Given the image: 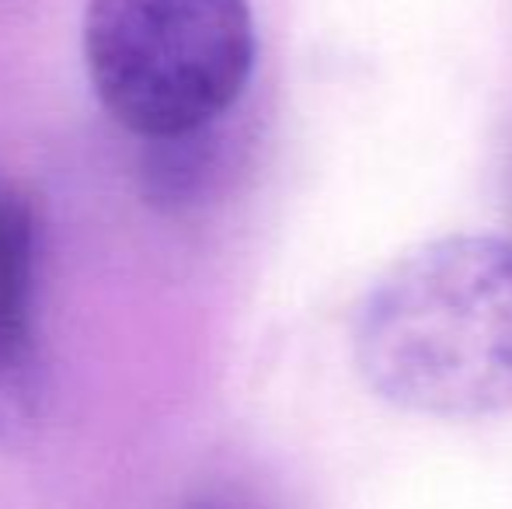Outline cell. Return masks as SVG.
I'll list each match as a JSON object with an SVG mask.
<instances>
[{"mask_svg": "<svg viewBox=\"0 0 512 509\" xmlns=\"http://www.w3.org/2000/svg\"><path fill=\"white\" fill-rule=\"evenodd\" d=\"M356 367L408 412L512 408V241L464 234L394 262L359 311Z\"/></svg>", "mask_w": 512, "mask_h": 509, "instance_id": "1", "label": "cell"}, {"mask_svg": "<svg viewBox=\"0 0 512 509\" xmlns=\"http://www.w3.org/2000/svg\"><path fill=\"white\" fill-rule=\"evenodd\" d=\"M81 53L105 116L168 147L241 102L258 35L248 0H88Z\"/></svg>", "mask_w": 512, "mask_h": 509, "instance_id": "2", "label": "cell"}, {"mask_svg": "<svg viewBox=\"0 0 512 509\" xmlns=\"http://www.w3.org/2000/svg\"><path fill=\"white\" fill-rule=\"evenodd\" d=\"M39 213L0 175V426L32 422L42 391L39 356Z\"/></svg>", "mask_w": 512, "mask_h": 509, "instance_id": "3", "label": "cell"}]
</instances>
